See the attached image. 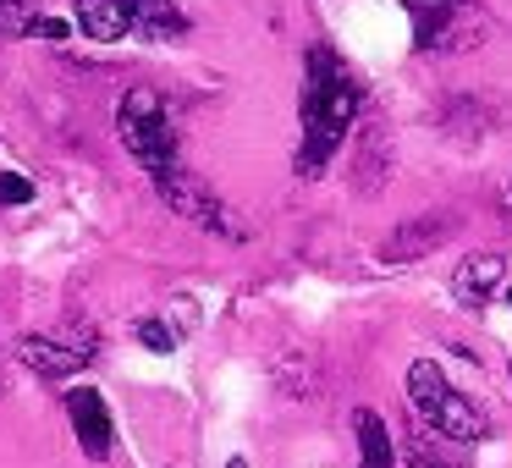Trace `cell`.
I'll list each match as a JSON object with an SVG mask.
<instances>
[{
    "mask_svg": "<svg viewBox=\"0 0 512 468\" xmlns=\"http://www.w3.org/2000/svg\"><path fill=\"white\" fill-rule=\"evenodd\" d=\"M116 138H122L127 160L144 166V177H166V171L182 166V138L177 122H171L166 100L155 89H127L122 105H116Z\"/></svg>",
    "mask_w": 512,
    "mask_h": 468,
    "instance_id": "obj_3",
    "label": "cell"
},
{
    "mask_svg": "<svg viewBox=\"0 0 512 468\" xmlns=\"http://www.w3.org/2000/svg\"><path fill=\"white\" fill-rule=\"evenodd\" d=\"M94 358V342H67V336H23L17 342V364L34 369L39 380H67Z\"/></svg>",
    "mask_w": 512,
    "mask_h": 468,
    "instance_id": "obj_8",
    "label": "cell"
},
{
    "mask_svg": "<svg viewBox=\"0 0 512 468\" xmlns=\"http://www.w3.org/2000/svg\"><path fill=\"white\" fill-rule=\"evenodd\" d=\"M413 23V50L441 56V50H474L485 39V6L479 0H402Z\"/></svg>",
    "mask_w": 512,
    "mask_h": 468,
    "instance_id": "obj_4",
    "label": "cell"
},
{
    "mask_svg": "<svg viewBox=\"0 0 512 468\" xmlns=\"http://www.w3.org/2000/svg\"><path fill=\"white\" fill-rule=\"evenodd\" d=\"M39 17V0H0V39H28Z\"/></svg>",
    "mask_w": 512,
    "mask_h": 468,
    "instance_id": "obj_15",
    "label": "cell"
},
{
    "mask_svg": "<svg viewBox=\"0 0 512 468\" xmlns=\"http://www.w3.org/2000/svg\"><path fill=\"white\" fill-rule=\"evenodd\" d=\"M397 452H402V468H468L463 457H457V446H452V441H441V435H430L424 424L402 435Z\"/></svg>",
    "mask_w": 512,
    "mask_h": 468,
    "instance_id": "obj_12",
    "label": "cell"
},
{
    "mask_svg": "<svg viewBox=\"0 0 512 468\" xmlns=\"http://www.w3.org/2000/svg\"><path fill=\"white\" fill-rule=\"evenodd\" d=\"M28 39H50V45H67V39H72V23H67V17H45V12H39V17H34V28H28Z\"/></svg>",
    "mask_w": 512,
    "mask_h": 468,
    "instance_id": "obj_17",
    "label": "cell"
},
{
    "mask_svg": "<svg viewBox=\"0 0 512 468\" xmlns=\"http://www.w3.org/2000/svg\"><path fill=\"white\" fill-rule=\"evenodd\" d=\"M133 336L149 347V353H160V358L177 353V331H171L166 320H138V325H133Z\"/></svg>",
    "mask_w": 512,
    "mask_h": 468,
    "instance_id": "obj_16",
    "label": "cell"
},
{
    "mask_svg": "<svg viewBox=\"0 0 512 468\" xmlns=\"http://www.w3.org/2000/svg\"><path fill=\"white\" fill-rule=\"evenodd\" d=\"M463 226V215L457 210H430V215H419V221H408V226H397V232L380 243V265H413V259H424V254H435V248L446 243V237Z\"/></svg>",
    "mask_w": 512,
    "mask_h": 468,
    "instance_id": "obj_6",
    "label": "cell"
},
{
    "mask_svg": "<svg viewBox=\"0 0 512 468\" xmlns=\"http://www.w3.org/2000/svg\"><path fill=\"white\" fill-rule=\"evenodd\" d=\"M501 281H507V259L501 254H468L463 265L452 270V298L463 303V309H485L501 292Z\"/></svg>",
    "mask_w": 512,
    "mask_h": 468,
    "instance_id": "obj_10",
    "label": "cell"
},
{
    "mask_svg": "<svg viewBox=\"0 0 512 468\" xmlns=\"http://www.w3.org/2000/svg\"><path fill=\"white\" fill-rule=\"evenodd\" d=\"M155 193H160V199H166L177 215L199 221L204 232H215V237H243V226H237V215L221 204V193H215L204 177H193L188 166H177V171H166V177H155Z\"/></svg>",
    "mask_w": 512,
    "mask_h": 468,
    "instance_id": "obj_5",
    "label": "cell"
},
{
    "mask_svg": "<svg viewBox=\"0 0 512 468\" xmlns=\"http://www.w3.org/2000/svg\"><path fill=\"white\" fill-rule=\"evenodd\" d=\"M67 419H72V435H78L83 457L89 463H105L116 452V424H111V408L94 386H72L67 391Z\"/></svg>",
    "mask_w": 512,
    "mask_h": 468,
    "instance_id": "obj_7",
    "label": "cell"
},
{
    "mask_svg": "<svg viewBox=\"0 0 512 468\" xmlns=\"http://www.w3.org/2000/svg\"><path fill=\"white\" fill-rule=\"evenodd\" d=\"M34 199V182L23 171H0V204H28Z\"/></svg>",
    "mask_w": 512,
    "mask_h": 468,
    "instance_id": "obj_18",
    "label": "cell"
},
{
    "mask_svg": "<svg viewBox=\"0 0 512 468\" xmlns=\"http://www.w3.org/2000/svg\"><path fill=\"white\" fill-rule=\"evenodd\" d=\"M408 402H413L424 430L452 441V446H479L490 435V413L479 408L468 391H457L452 380L441 375V364H430V358L408 364Z\"/></svg>",
    "mask_w": 512,
    "mask_h": 468,
    "instance_id": "obj_2",
    "label": "cell"
},
{
    "mask_svg": "<svg viewBox=\"0 0 512 468\" xmlns=\"http://www.w3.org/2000/svg\"><path fill=\"white\" fill-rule=\"evenodd\" d=\"M507 303H512V287H507Z\"/></svg>",
    "mask_w": 512,
    "mask_h": 468,
    "instance_id": "obj_20",
    "label": "cell"
},
{
    "mask_svg": "<svg viewBox=\"0 0 512 468\" xmlns=\"http://www.w3.org/2000/svg\"><path fill=\"white\" fill-rule=\"evenodd\" d=\"M353 446H358V468H397V441H391L386 419L375 408L353 413Z\"/></svg>",
    "mask_w": 512,
    "mask_h": 468,
    "instance_id": "obj_11",
    "label": "cell"
},
{
    "mask_svg": "<svg viewBox=\"0 0 512 468\" xmlns=\"http://www.w3.org/2000/svg\"><path fill=\"white\" fill-rule=\"evenodd\" d=\"M358 111H364V78L347 67V56L325 39H314L309 56H303V94H298V171L303 177H320L325 160L342 149V138L353 133Z\"/></svg>",
    "mask_w": 512,
    "mask_h": 468,
    "instance_id": "obj_1",
    "label": "cell"
},
{
    "mask_svg": "<svg viewBox=\"0 0 512 468\" xmlns=\"http://www.w3.org/2000/svg\"><path fill=\"white\" fill-rule=\"evenodd\" d=\"M226 468H248V463H243V457H232V463H226Z\"/></svg>",
    "mask_w": 512,
    "mask_h": 468,
    "instance_id": "obj_19",
    "label": "cell"
},
{
    "mask_svg": "<svg viewBox=\"0 0 512 468\" xmlns=\"http://www.w3.org/2000/svg\"><path fill=\"white\" fill-rule=\"evenodd\" d=\"M127 34H138L144 45H177L188 39V12L177 0H122Z\"/></svg>",
    "mask_w": 512,
    "mask_h": 468,
    "instance_id": "obj_9",
    "label": "cell"
},
{
    "mask_svg": "<svg viewBox=\"0 0 512 468\" xmlns=\"http://www.w3.org/2000/svg\"><path fill=\"white\" fill-rule=\"evenodd\" d=\"M78 6V28L94 39V45H116L127 34V17H122V0H72Z\"/></svg>",
    "mask_w": 512,
    "mask_h": 468,
    "instance_id": "obj_13",
    "label": "cell"
},
{
    "mask_svg": "<svg viewBox=\"0 0 512 468\" xmlns=\"http://www.w3.org/2000/svg\"><path fill=\"white\" fill-rule=\"evenodd\" d=\"M386 127H369V133H364V149H358V193H380V188H386Z\"/></svg>",
    "mask_w": 512,
    "mask_h": 468,
    "instance_id": "obj_14",
    "label": "cell"
}]
</instances>
